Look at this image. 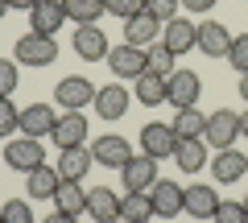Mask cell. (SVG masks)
Listing matches in <instances>:
<instances>
[{"mask_svg":"<svg viewBox=\"0 0 248 223\" xmlns=\"http://www.w3.org/2000/svg\"><path fill=\"white\" fill-rule=\"evenodd\" d=\"M133 95L141 99L145 107H157V104H166V79H161V74H149V71H145L141 79H137Z\"/></svg>","mask_w":248,"mask_h":223,"instance_id":"obj_28","label":"cell"},{"mask_svg":"<svg viewBox=\"0 0 248 223\" xmlns=\"http://www.w3.org/2000/svg\"><path fill=\"white\" fill-rule=\"evenodd\" d=\"M211 174H215V182H240L248 174V157L240 149H219L211 161Z\"/></svg>","mask_w":248,"mask_h":223,"instance_id":"obj_20","label":"cell"},{"mask_svg":"<svg viewBox=\"0 0 248 223\" xmlns=\"http://www.w3.org/2000/svg\"><path fill=\"white\" fill-rule=\"evenodd\" d=\"M83 211H87L95 223H116V219H120V198H116L112 186H91Z\"/></svg>","mask_w":248,"mask_h":223,"instance_id":"obj_14","label":"cell"},{"mask_svg":"<svg viewBox=\"0 0 248 223\" xmlns=\"http://www.w3.org/2000/svg\"><path fill=\"white\" fill-rule=\"evenodd\" d=\"M66 4V21H79V25H95L104 17V0H62Z\"/></svg>","mask_w":248,"mask_h":223,"instance_id":"obj_29","label":"cell"},{"mask_svg":"<svg viewBox=\"0 0 248 223\" xmlns=\"http://www.w3.org/2000/svg\"><path fill=\"white\" fill-rule=\"evenodd\" d=\"M120 182L128 194H149L153 182H157V161L149 157V153H141V157H128L120 165Z\"/></svg>","mask_w":248,"mask_h":223,"instance_id":"obj_3","label":"cell"},{"mask_svg":"<svg viewBox=\"0 0 248 223\" xmlns=\"http://www.w3.org/2000/svg\"><path fill=\"white\" fill-rule=\"evenodd\" d=\"M195 50H203L207 58H228L232 33L219 25V21H203V25H199V37H195Z\"/></svg>","mask_w":248,"mask_h":223,"instance_id":"obj_16","label":"cell"},{"mask_svg":"<svg viewBox=\"0 0 248 223\" xmlns=\"http://www.w3.org/2000/svg\"><path fill=\"white\" fill-rule=\"evenodd\" d=\"M145 71H149V74H161V79H170V74H174V50H170L166 42L145 45Z\"/></svg>","mask_w":248,"mask_h":223,"instance_id":"obj_27","label":"cell"},{"mask_svg":"<svg viewBox=\"0 0 248 223\" xmlns=\"http://www.w3.org/2000/svg\"><path fill=\"white\" fill-rule=\"evenodd\" d=\"M58 182H62L58 165H37V170L25 174V190H29V198H54Z\"/></svg>","mask_w":248,"mask_h":223,"instance_id":"obj_22","label":"cell"},{"mask_svg":"<svg viewBox=\"0 0 248 223\" xmlns=\"http://www.w3.org/2000/svg\"><path fill=\"white\" fill-rule=\"evenodd\" d=\"M71 45H75V54H79L83 62H108V50H112L99 25H79Z\"/></svg>","mask_w":248,"mask_h":223,"instance_id":"obj_12","label":"cell"},{"mask_svg":"<svg viewBox=\"0 0 248 223\" xmlns=\"http://www.w3.org/2000/svg\"><path fill=\"white\" fill-rule=\"evenodd\" d=\"M46 223H79V215H66V211H54V215H46Z\"/></svg>","mask_w":248,"mask_h":223,"instance_id":"obj_39","label":"cell"},{"mask_svg":"<svg viewBox=\"0 0 248 223\" xmlns=\"http://www.w3.org/2000/svg\"><path fill=\"white\" fill-rule=\"evenodd\" d=\"M62 25H66V4L62 0H37L33 9H29V33L54 37Z\"/></svg>","mask_w":248,"mask_h":223,"instance_id":"obj_9","label":"cell"},{"mask_svg":"<svg viewBox=\"0 0 248 223\" xmlns=\"http://www.w3.org/2000/svg\"><path fill=\"white\" fill-rule=\"evenodd\" d=\"M91 157H95L99 165H108V170H120L124 161L133 157V149H128V141H124V136L108 133V136H99V141H91Z\"/></svg>","mask_w":248,"mask_h":223,"instance_id":"obj_15","label":"cell"},{"mask_svg":"<svg viewBox=\"0 0 248 223\" xmlns=\"http://www.w3.org/2000/svg\"><path fill=\"white\" fill-rule=\"evenodd\" d=\"M240 95H244V104H248V74H240Z\"/></svg>","mask_w":248,"mask_h":223,"instance_id":"obj_41","label":"cell"},{"mask_svg":"<svg viewBox=\"0 0 248 223\" xmlns=\"http://www.w3.org/2000/svg\"><path fill=\"white\" fill-rule=\"evenodd\" d=\"M174 149H178V133H174V124H157V120H149V124L141 128V153H149L153 161L174 157Z\"/></svg>","mask_w":248,"mask_h":223,"instance_id":"obj_8","label":"cell"},{"mask_svg":"<svg viewBox=\"0 0 248 223\" xmlns=\"http://www.w3.org/2000/svg\"><path fill=\"white\" fill-rule=\"evenodd\" d=\"M0 223H4V215H0Z\"/></svg>","mask_w":248,"mask_h":223,"instance_id":"obj_45","label":"cell"},{"mask_svg":"<svg viewBox=\"0 0 248 223\" xmlns=\"http://www.w3.org/2000/svg\"><path fill=\"white\" fill-rule=\"evenodd\" d=\"M33 4H37V0H9V9H25V13L33 9Z\"/></svg>","mask_w":248,"mask_h":223,"instance_id":"obj_40","label":"cell"},{"mask_svg":"<svg viewBox=\"0 0 248 223\" xmlns=\"http://www.w3.org/2000/svg\"><path fill=\"white\" fill-rule=\"evenodd\" d=\"M157 33H161V21L153 17V13H137V17H128L124 21V42L128 45H153L157 42Z\"/></svg>","mask_w":248,"mask_h":223,"instance_id":"obj_18","label":"cell"},{"mask_svg":"<svg viewBox=\"0 0 248 223\" xmlns=\"http://www.w3.org/2000/svg\"><path fill=\"white\" fill-rule=\"evenodd\" d=\"M244 211H248V198H244Z\"/></svg>","mask_w":248,"mask_h":223,"instance_id":"obj_44","label":"cell"},{"mask_svg":"<svg viewBox=\"0 0 248 223\" xmlns=\"http://www.w3.org/2000/svg\"><path fill=\"white\" fill-rule=\"evenodd\" d=\"M95 91L91 87V79H83V74H66V79L54 87V99H58V107H66V112H83L87 104H95Z\"/></svg>","mask_w":248,"mask_h":223,"instance_id":"obj_4","label":"cell"},{"mask_svg":"<svg viewBox=\"0 0 248 223\" xmlns=\"http://www.w3.org/2000/svg\"><path fill=\"white\" fill-rule=\"evenodd\" d=\"M108 66H112V79L120 83V79H141L145 74V50L141 45H116V50H108Z\"/></svg>","mask_w":248,"mask_h":223,"instance_id":"obj_7","label":"cell"},{"mask_svg":"<svg viewBox=\"0 0 248 223\" xmlns=\"http://www.w3.org/2000/svg\"><path fill=\"white\" fill-rule=\"evenodd\" d=\"M50 141L58 149H79V145H87V116L83 112H62L54 133H50Z\"/></svg>","mask_w":248,"mask_h":223,"instance_id":"obj_11","label":"cell"},{"mask_svg":"<svg viewBox=\"0 0 248 223\" xmlns=\"http://www.w3.org/2000/svg\"><path fill=\"white\" fill-rule=\"evenodd\" d=\"M91 145H79V149H62V157H58V174L62 178H87V170H91Z\"/></svg>","mask_w":248,"mask_h":223,"instance_id":"obj_23","label":"cell"},{"mask_svg":"<svg viewBox=\"0 0 248 223\" xmlns=\"http://www.w3.org/2000/svg\"><path fill=\"white\" fill-rule=\"evenodd\" d=\"M240 133L248 136V112H244V116H240Z\"/></svg>","mask_w":248,"mask_h":223,"instance_id":"obj_42","label":"cell"},{"mask_svg":"<svg viewBox=\"0 0 248 223\" xmlns=\"http://www.w3.org/2000/svg\"><path fill=\"white\" fill-rule=\"evenodd\" d=\"M195 37H199V25H190L186 17H174V21H166V29H161V42H166L174 54L195 50Z\"/></svg>","mask_w":248,"mask_h":223,"instance_id":"obj_21","label":"cell"},{"mask_svg":"<svg viewBox=\"0 0 248 223\" xmlns=\"http://www.w3.org/2000/svg\"><path fill=\"white\" fill-rule=\"evenodd\" d=\"M215 207H219L215 186H207V182H190V186H182V211L190 215V219H215Z\"/></svg>","mask_w":248,"mask_h":223,"instance_id":"obj_10","label":"cell"},{"mask_svg":"<svg viewBox=\"0 0 248 223\" xmlns=\"http://www.w3.org/2000/svg\"><path fill=\"white\" fill-rule=\"evenodd\" d=\"M0 215H4V223H33V211H29V203H21V198H9V203L0 207Z\"/></svg>","mask_w":248,"mask_h":223,"instance_id":"obj_32","label":"cell"},{"mask_svg":"<svg viewBox=\"0 0 248 223\" xmlns=\"http://www.w3.org/2000/svg\"><path fill=\"white\" fill-rule=\"evenodd\" d=\"M178 4H182V0H145V13H153V17L166 25V21L178 17Z\"/></svg>","mask_w":248,"mask_h":223,"instance_id":"obj_35","label":"cell"},{"mask_svg":"<svg viewBox=\"0 0 248 223\" xmlns=\"http://www.w3.org/2000/svg\"><path fill=\"white\" fill-rule=\"evenodd\" d=\"M54 207H58V211H66V215H79L83 207H87V190H83V182L62 178L58 190H54Z\"/></svg>","mask_w":248,"mask_h":223,"instance_id":"obj_24","label":"cell"},{"mask_svg":"<svg viewBox=\"0 0 248 223\" xmlns=\"http://www.w3.org/2000/svg\"><path fill=\"white\" fill-rule=\"evenodd\" d=\"M4 13H9V0H0V17H4Z\"/></svg>","mask_w":248,"mask_h":223,"instance_id":"obj_43","label":"cell"},{"mask_svg":"<svg viewBox=\"0 0 248 223\" xmlns=\"http://www.w3.org/2000/svg\"><path fill=\"white\" fill-rule=\"evenodd\" d=\"M17 120H21V112L13 107V99H0V136L17 133Z\"/></svg>","mask_w":248,"mask_h":223,"instance_id":"obj_36","label":"cell"},{"mask_svg":"<svg viewBox=\"0 0 248 223\" xmlns=\"http://www.w3.org/2000/svg\"><path fill=\"white\" fill-rule=\"evenodd\" d=\"M215 223H248V211H244V203L219 198V207H215Z\"/></svg>","mask_w":248,"mask_h":223,"instance_id":"obj_31","label":"cell"},{"mask_svg":"<svg viewBox=\"0 0 248 223\" xmlns=\"http://www.w3.org/2000/svg\"><path fill=\"white\" fill-rule=\"evenodd\" d=\"M203 128H207V116L199 112V107H178V112H174V133H178V141H199Z\"/></svg>","mask_w":248,"mask_h":223,"instance_id":"obj_26","label":"cell"},{"mask_svg":"<svg viewBox=\"0 0 248 223\" xmlns=\"http://www.w3.org/2000/svg\"><path fill=\"white\" fill-rule=\"evenodd\" d=\"M240 136V116L228 112V107H215L211 116H207V128H203V141L207 145H219V149H232Z\"/></svg>","mask_w":248,"mask_h":223,"instance_id":"obj_6","label":"cell"},{"mask_svg":"<svg viewBox=\"0 0 248 223\" xmlns=\"http://www.w3.org/2000/svg\"><path fill=\"white\" fill-rule=\"evenodd\" d=\"M54 124H58V116L50 112V104H29V107H21V120H17V128H21L25 136H50Z\"/></svg>","mask_w":248,"mask_h":223,"instance_id":"obj_17","label":"cell"},{"mask_svg":"<svg viewBox=\"0 0 248 223\" xmlns=\"http://www.w3.org/2000/svg\"><path fill=\"white\" fill-rule=\"evenodd\" d=\"M4 165L17 174H29L37 165H46V145H37V136H25L21 133L13 145H4Z\"/></svg>","mask_w":248,"mask_h":223,"instance_id":"obj_2","label":"cell"},{"mask_svg":"<svg viewBox=\"0 0 248 223\" xmlns=\"http://www.w3.org/2000/svg\"><path fill=\"white\" fill-rule=\"evenodd\" d=\"M104 9L112 13V17L128 21V17H137V13H145V0H104Z\"/></svg>","mask_w":248,"mask_h":223,"instance_id":"obj_34","label":"cell"},{"mask_svg":"<svg viewBox=\"0 0 248 223\" xmlns=\"http://www.w3.org/2000/svg\"><path fill=\"white\" fill-rule=\"evenodd\" d=\"M149 215H153L149 194H124V198H120V219H124V223H145Z\"/></svg>","mask_w":248,"mask_h":223,"instance_id":"obj_30","label":"cell"},{"mask_svg":"<svg viewBox=\"0 0 248 223\" xmlns=\"http://www.w3.org/2000/svg\"><path fill=\"white\" fill-rule=\"evenodd\" d=\"M174 161H178V170H182V174H199L207 165V141H203V136H199V141H178Z\"/></svg>","mask_w":248,"mask_h":223,"instance_id":"obj_25","label":"cell"},{"mask_svg":"<svg viewBox=\"0 0 248 223\" xmlns=\"http://www.w3.org/2000/svg\"><path fill=\"white\" fill-rule=\"evenodd\" d=\"M199 95H203V79L195 71H174L166 79V104L174 107H195Z\"/></svg>","mask_w":248,"mask_h":223,"instance_id":"obj_5","label":"cell"},{"mask_svg":"<svg viewBox=\"0 0 248 223\" xmlns=\"http://www.w3.org/2000/svg\"><path fill=\"white\" fill-rule=\"evenodd\" d=\"M228 62L236 66L240 74H248V33L232 37V50H228Z\"/></svg>","mask_w":248,"mask_h":223,"instance_id":"obj_33","label":"cell"},{"mask_svg":"<svg viewBox=\"0 0 248 223\" xmlns=\"http://www.w3.org/2000/svg\"><path fill=\"white\" fill-rule=\"evenodd\" d=\"M17 62H4V58H0V99H9L13 91H17Z\"/></svg>","mask_w":248,"mask_h":223,"instance_id":"obj_37","label":"cell"},{"mask_svg":"<svg viewBox=\"0 0 248 223\" xmlns=\"http://www.w3.org/2000/svg\"><path fill=\"white\" fill-rule=\"evenodd\" d=\"M219 0H182V9H190V13H211Z\"/></svg>","mask_w":248,"mask_h":223,"instance_id":"obj_38","label":"cell"},{"mask_svg":"<svg viewBox=\"0 0 248 223\" xmlns=\"http://www.w3.org/2000/svg\"><path fill=\"white\" fill-rule=\"evenodd\" d=\"M128 99H133V95H128L120 83H108V87L95 91V112H99L104 120H120L124 112H128Z\"/></svg>","mask_w":248,"mask_h":223,"instance_id":"obj_19","label":"cell"},{"mask_svg":"<svg viewBox=\"0 0 248 223\" xmlns=\"http://www.w3.org/2000/svg\"><path fill=\"white\" fill-rule=\"evenodd\" d=\"M149 203H153V215H161V219H174V215H182V186L170 178H157L149 190Z\"/></svg>","mask_w":248,"mask_h":223,"instance_id":"obj_13","label":"cell"},{"mask_svg":"<svg viewBox=\"0 0 248 223\" xmlns=\"http://www.w3.org/2000/svg\"><path fill=\"white\" fill-rule=\"evenodd\" d=\"M58 58V42L46 33H25L17 37V50H13V62L17 66H50Z\"/></svg>","mask_w":248,"mask_h":223,"instance_id":"obj_1","label":"cell"}]
</instances>
